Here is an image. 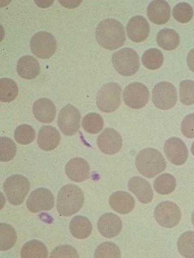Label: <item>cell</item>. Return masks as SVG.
Wrapping results in <instances>:
<instances>
[{
  "label": "cell",
  "instance_id": "obj_24",
  "mask_svg": "<svg viewBox=\"0 0 194 258\" xmlns=\"http://www.w3.org/2000/svg\"><path fill=\"white\" fill-rule=\"evenodd\" d=\"M92 230L91 223L85 217L76 216L70 222V233L76 238L85 239L91 235Z\"/></svg>",
  "mask_w": 194,
  "mask_h": 258
},
{
  "label": "cell",
  "instance_id": "obj_34",
  "mask_svg": "<svg viewBox=\"0 0 194 258\" xmlns=\"http://www.w3.org/2000/svg\"><path fill=\"white\" fill-rule=\"evenodd\" d=\"M173 15L174 19L179 23H188L193 16V8L188 3H180L174 7Z\"/></svg>",
  "mask_w": 194,
  "mask_h": 258
},
{
  "label": "cell",
  "instance_id": "obj_39",
  "mask_svg": "<svg viewBox=\"0 0 194 258\" xmlns=\"http://www.w3.org/2000/svg\"><path fill=\"white\" fill-rule=\"evenodd\" d=\"M181 131L182 134L188 139L194 138V113L185 116L181 123Z\"/></svg>",
  "mask_w": 194,
  "mask_h": 258
},
{
  "label": "cell",
  "instance_id": "obj_22",
  "mask_svg": "<svg viewBox=\"0 0 194 258\" xmlns=\"http://www.w3.org/2000/svg\"><path fill=\"white\" fill-rule=\"evenodd\" d=\"M147 16L149 20L157 25L166 24L170 20L171 8L165 1H153L147 8Z\"/></svg>",
  "mask_w": 194,
  "mask_h": 258
},
{
  "label": "cell",
  "instance_id": "obj_40",
  "mask_svg": "<svg viewBox=\"0 0 194 258\" xmlns=\"http://www.w3.org/2000/svg\"><path fill=\"white\" fill-rule=\"evenodd\" d=\"M187 62L190 70L194 73V48L191 49L189 51Z\"/></svg>",
  "mask_w": 194,
  "mask_h": 258
},
{
  "label": "cell",
  "instance_id": "obj_7",
  "mask_svg": "<svg viewBox=\"0 0 194 258\" xmlns=\"http://www.w3.org/2000/svg\"><path fill=\"white\" fill-rule=\"evenodd\" d=\"M57 44L52 34L46 31L36 33L31 39L30 48L32 53L37 57L48 59L55 54Z\"/></svg>",
  "mask_w": 194,
  "mask_h": 258
},
{
  "label": "cell",
  "instance_id": "obj_38",
  "mask_svg": "<svg viewBox=\"0 0 194 258\" xmlns=\"http://www.w3.org/2000/svg\"><path fill=\"white\" fill-rule=\"evenodd\" d=\"M50 257H79L77 250L69 245H63L56 247L50 255Z\"/></svg>",
  "mask_w": 194,
  "mask_h": 258
},
{
  "label": "cell",
  "instance_id": "obj_37",
  "mask_svg": "<svg viewBox=\"0 0 194 258\" xmlns=\"http://www.w3.org/2000/svg\"><path fill=\"white\" fill-rule=\"evenodd\" d=\"M1 152L0 159L2 162H8L13 160L16 153V146L14 142L9 138L1 137Z\"/></svg>",
  "mask_w": 194,
  "mask_h": 258
},
{
  "label": "cell",
  "instance_id": "obj_32",
  "mask_svg": "<svg viewBox=\"0 0 194 258\" xmlns=\"http://www.w3.org/2000/svg\"><path fill=\"white\" fill-rule=\"evenodd\" d=\"M1 231V251L10 250L15 244L17 240V234L15 229L7 223H2L0 224Z\"/></svg>",
  "mask_w": 194,
  "mask_h": 258
},
{
  "label": "cell",
  "instance_id": "obj_25",
  "mask_svg": "<svg viewBox=\"0 0 194 258\" xmlns=\"http://www.w3.org/2000/svg\"><path fill=\"white\" fill-rule=\"evenodd\" d=\"M158 45L165 50H173L180 44L179 34L171 29H164L160 31L156 37Z\"/></svg>",
  "mask_w": 194,
  "mask_h": 258
},
{
  "label": "cell",
  "instance_id": "obj_1",
  "mask_svg": "<svg viewBox=\"0 0 194 258\" xmlns=\"http://www.w3.org/2000/svg\"><path fill=\"white\" fill-rule=\"evenodd\" d=\"M95 36L99 44L110 50L121 47L126 41L124 26L120 21L113 19L101 21L97 26Z\"/></svg>",
  "mask_w": 194,
  "mask_h": 258
},
{
  "label": "cell",
  "instance_id": "obj_10",
  "mask_svg": "<svg viewBox=\"0 0 194 258\" xmlns=\"http://www.w3.org/2000/svg\"><path fill=\"white\" fill-rule=\"evenodd\" d=\"M80 119L79 110L75 106L68 104L59 112L57 124L65 135L73 136L79 131Z\"/></svg>",
  "mask_w": 194,
  "mask_h": 258
},
{
  "label": "cell",
  "instance_id": "obj_13",
  "mask_svg": "<svg viewBox=\"0 0 194 258\" xmlns=\"http://www.w3.org/2000/svg\"><path fill=\"white\" fill-rule=\"evenodd\" d=\"M97 144L101 152L111 156L121 151L123 146L122 137L114 128L108 127L99 136Z\"/></svg>",
  "mask_w": 194,
  "mask_h": 258
},
{
  "label": "cell",
  "instance_id": "obj_19",
  "mask_svg": "<svg viewBox=\"0 0 194 258\" xmlns=\"http://www.w3.org/2000/svg\"><path fill=\"white\" fill-rule=\"evenodd\" d=\"M33 113L40 122L50 123L54 121L56 115V108L53 102L47 98H41L35 102Z\"/></svg>",
  "mask_w": 194,
  "mask_h": 258
},
{
  "label": "cell",
  "instance_id": "obj_4",
  "mask_svg": "<svg viewBox=\"0 0 194 258\" xmlns=\"http://www.w3.org/2000/svg\"><path fill=\"white\" fill-rule=\"evenodd\" d=\"M122 91L119 84L111 82L104 85L97 93L98 108L105 113L114 112L121 105Z\"/></svg>",
  "mask_w": 194,
  "mask_h": 258
},
{
  "label": "cell",
  "instance_id": "obj_26",
  "mask_svg": "<svg viewBox=\"0 0 194 258\" xmlns=\"http://www.w3.org/2000/svg\"><path fill=\"white\" fill-rule=\"evenodd\" d=\"M22 257H47L48 251L45 245L38 240H32L22 248Z\"/></svg>",
  "mask_w": 194,
  "mask_h": 258
},
{
  "label": "cell",
  "instance_id": "obj_8",
  "mask_svg": "<svg viewBox=\"0 0 194 258\" xmlns=\"http://www.w3.org/2000/svg\"><path fill=\"white\" fill-rule=\"evenodd\" d=\"M178 100L176 90L169 82L157 84L152 92V101L158 109L168 110L173 108Z\"/></svg>",
  "mask_w": 194,
  "mask_h": 258
},
{
  "label": "cell",
  "instance_id": "obj_14",
  "mask_svg": "<svg viewBox=\"0 0 194 258\" xmlns=\"http://www.w3.org/2000/svg\"><path fill=\"white\" fill-rule=\"evenodd\" d=\"M164 151L167 160L174 165H182L188 159L187 146L178 138L172 137L167 140L164 144Z\"/></svg>",
  "mask_w": 194,
  "mask_h": 258
},
{
  "label": "cell",
  "instance_id": "obj_16",
  "mask_svg": "<svg viewBox=\"0 0 194 258\" xmlns=\"http://www.w3.org/2000/svg\"><path fill=\"white\" fill-rule=\"evenodd\" d=\"M126 32L129 39L135 42L145 41L150 33L149 24L144 17L135 16L126 26Z\"/></svg>",
  "mask_w": 194,
  "mask_h": 258
},
{
  "label": "cell",
  "instance_id": "obj_12",
  "mask_svg": "<svg viewBox=\"0 0 194 258\" xmlns=\"http://www.w3.org/2000/svg\"><path fill=\"white\" fill-rule=\"evenodd\" d=\"M53 194L48 189H36L29 196L27 202V208L31 212L37 213L51 210L54 206Z\"/></svg>",
  "mask_w": 194,
  "mask_h": 258
},
{
  "label": "cell",
  "instance_id": "obj_29",
  "mask_svg": "<svg viewBox=\"0 0 194 258\" xmlns=\"http://www.w3.org/2000/svg\"><path fill=\"white\" fill-rule=\"evenodd\" d=\"M19 88L13 80L3 78L0 80V99L3 102L14 100L19 94Z\"/></svg>",
  "mask_w": 194,
  "mask_h": 258
},
{
  "label": "cell",
  "instance_id": "obj_15",
  "mask_svg": "<svg viewBox=\"0 0 194 258\" xmlns=\"http://www.w3.org/2000/svg\"><path fill=\"white\" fill-rule=\"evenodd\" d=\"M98 228L100 234L105 237L114 238L122 231V221L119 216L114 213H106L100 218Z\"/></svg>",
  "mask_w": 194,
  "mask_h": 258
},
{
  "label": "cell",
  "instance_id": "obj_5",
  "mask_svg": "<svg viewBox=\"0 0 194 258\" xmlns=\"http://www.w3.org/2000/svg\"><path fill=\"white\" fill-rule=\"evenodd\" d=\"M30 183L23 175L17 174L6 179L4 190L8 202L15 206L22 204L30 191Z\"/></svg>",
  "mask_w": 194,
  "mask_h": 258
},
{
  "label": "cell",
  "instance_id": "obj_11",
  "mask_svg": "<svg viewBox=\"0 0 194 258\" xmlns=\"http://www.w3.org/2000/svg\"><path fill=\"white\" fill-rule=\"evenodd\" d=\"M149 91L145 85L134 82L125 88L123 100L126 105L130 108L139 109L146 106L149 100Z\"/></svg>",
  "mask_w": 194,
  "mask_h": 258
},
{
  "label": "cell",
  "instance_id": "obj_31",
  "mask_svg": "<svg viewBox=\"0 0 194 258\" xmlns=\"http://www.w3.org/2000/svg\"><path fill=\"white\" fill-rule=\"evenodd\" d=\"M177 246L180 254L185 257H194V231L185 232L179 237Z\"/></svg>",
  "mask_w": 194,
  "mask_h": 258
},
{
  "label": "cell",
  "instance_id": "obj_42",
  "mask_svg": "<svg viewBox=\"0 0 194 258\" xmlns=\"http://www.w3.org/2000/svg\"><path fill=\"white\" fill-rule=\"evenodd\" d=\"M191 222L193 226H194V211L191 215Z\"/></svg>",
  "mask_w": 194,
  "mask_h": 258
},
{
  "label": "cell",
  "instance_id": "obj_6",
  "mask_svg": "<svg viewBox=\"0 0 194 258\" xmlns=\"http://www.w3.org/2000/svg\"><path fill=\"white\" fill-rule=\"evenodd\" d=\"M112 62L118 73L127 77L136 74L140 66L137 51L130 48H124L114 53Z\"/></svg>",
  "mask_w": 194,
  "mask_h": 258
},
{
  "label": "cell",
  "instance_id": "obj_23",
  "mask_svg": "<svg viewBox=\"0 0 194 258\" xmlns=\"http://www.w3.org/2000/svg\"><path fill=\"white\" fill-rule=\"evenodd\" d=\"M17 72L22 78L32 80L35 79L40 74V66L36 58L30 55H25L19 59Z\"/></svg>",
  "mask_w": 194,
  "mask_h": 258
},
{
  "label": "cell",
  "instance_id": "obj_20",
  "mask_svg": "<svg viewBox=\"0 0 194 258\" xmlns=\"http://www.w3.org/2000/svg\"><path fill=\"white\" fill-rule=\"evenodd\" d=\"M61 142V135L57 129L50 125L42 126L38 138L39 148L45 151L55 149Z\"/></svg>",
  "mask_w": 194,
  "mask_h": 258
},
{
  "label": "cell",
  "instance_id": "obj_30",
  "mask_svg": "<svg viewBox=\"0 0 194 258\" xmlns=\"http://www.w3.org/2000/svg\"><path fill=\"white\" fill-rule=\"evenodd\" d=\"M82 125L84 131L87 133L97 134L102 131L104 128V119L98 113H88L84 116Z\"/></svg>",
  "mask_w": 194,
  "mask_h": 258
},
{
  "label": "cell",
  "instance_id": "obj_9",
  "mask_svg": "<svg viewBox=\"0 0 194 258\" xmlns=\"http://www.w3.org/2000/svg\"><path fill=\"white\" fill-rule=\"evenodd\" d=\"M154 215L158 225L165 228L176 227L181 219V212L178 206L169 201L157 205Z\"/></svg>",
  "mask_w": 194,
  "mask_h": 258
},
{
  "label": "cell",
  "instance_id": "obj_2",
  "mask_svg": "<svg viewBox=\"0 0 194 258\" xmlns=\"http://www.w3.org/2000/svg\"><path fill=\"white\" fill-rule=\"evenodd\" d=\"M85 201L83 191L73 184H67L59 191L57 200V210L64 217H70L77 213L82 207Z\"/></svg>",
  "mask_w": 194,
  "mask_h": 258
},
{
  "label": "cell",
  "instance_id": "obj_17",
  "mask_svg": "<svg viewBox=\"0 0 194 258\" xmlns=\"http://www.w3.org/2000/svg\"><path fill=\"white\" fill-rule=\"evenodd\" d=\"M65 173L72 181H85L89 176L90 168L86 160L81 158L70 160L65 166Z\"/></svg>",
  "mask_w": 194,
  "mask_h": 258
},
{
  "label": "cell",
  "instance_id": "obj_3",
  "mask_svg": "<svg viewBox=\"0 0 194 258\" xmlns=\"http://www.w3.org/2000/svg\"><path fill=\"white\" fill-rule=\"evenodd\" d=\"M137 170L143 176L153 178L166 168V161L162 154L156 149L147 148L140 151L136 159Z\"/></svg>",
  "mask_w": 194,
  "mask_h": 258
},
{
  "label": "cell",
  "instance_id": "obj_35",
  "mask_svg": "<svg viewBox=\"0 0 194 258\" xmlns=\"http://www.w3.org/2000/svg\"><path fill=\"white\" fill-rule=\"evenodd\" d=\"M180 100L186 106L194 104V82L190 80L182 81L179 88Z\"/></svg>",
  "mask_w": 194,
  "mask_h": 258
},
{
  "label": "cell",
  "instance_id": "obj_33",
  "mask_svg": "<svg viewBox=\"0 0 194 258\" xmlns=\"http://www.w3.org/2000/svg\"><path fill=\"white\" fill-rule=\"evenodd\" d=\"M36 133L35 129L29 124H24L16 128L14 137L17 143L27 145L35 140Z\"/></svg>",
  "mask_w": 194,
  "mask_h": 258
},
{
  "label": "cell",
  "instance_id": "obj_28",
  "mask_svg": "<svg viewBox=\"0 0 194 258\" xmlns=\"http://www.w3.org/2000/svg\"><path fill=\"white\" fill-rule=\"evenodd\" d=\"M164 56L162 51L156 48H151L145 51L142 57V62L149 70H158L163 65Z\"/></svg>",
  "mask_w": 194,
  "mask_h": 258
},
{
  "label": "cell",
  "instance_id": "obj_21",
  "mask_svg": "<svg viewBox=\"0 0 194 258\" xmlns=\"http://www.w3.org/2000/svg\"><path fill=\"white\" fill-rule=\"evenodd\" d=\"M109 203L111 207L116 212L127 214L134 209L136 201L129 193L119 191L113 194L109 198Z\"/></svg>",
  "mask_w": 194,
  "mask_h": 258
},
{
  "label": "cell",
  "instance_id": "obj_36",
  "mask_svg": "<svg viewBox=\"0 0 194 258\" xmlns=\"http://www.w3.org/2000/svg\"><path fill=\"white\" fill-rule=\"evenodd\" d=\"M95 257H121V250L119 246L111 242L101 244L96 249Z\"/></svg>",
  "mask_w": 194,
  "mask_h": 258
},
{
  "label": "cell",
  "instance_id": "obj_27",
  "mask_svg": "<svg viewBox=\"0 0 194 258\" xmlns=\"http://www.w3.org/2000/svg\"><path fill=\"white\" fill-rule=\"evenodd\" d=\"M176 186V180L170 174H163L155 180L154 187L159 195H167L172 193Z\"/></svg>",
  "mask_w": 194,
  "mask_h": 258
},
{
  "label": "cell",
  "instance_id": "obj_18",
  "mask_svg": "<svg viewBox=\"0 0 194 258\" xmlns=\"http://www.w3.org/2000/svg\"><path fill=\"white\" fill-rule=\"evenodd\" d=\"M129 190L143 204H148L153 200L154 193L150 184L139 176L132 177L128 183Z\"/></svg>",
  "mask_w": 194,
  "mask_h": 258
},
{
  "label": "cell",
  "instance_id": "obj_41",
  "mask_svg": "<svg viewBox=\"0 0 194 258\" xmlns=\"http://www.w3.org/2000/svg\"><path fill=\"white\" fill-rule=\"evenodd\" d=\"M191 153L194 157V142H193L192 146H191Z\"/></svg>",
  "mask_w": 194,
  "mask_h": 258
}]
</instances>
